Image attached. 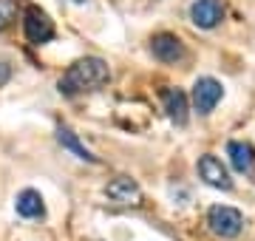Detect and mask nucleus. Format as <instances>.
I'll list each match as a JSON object with an SVG mask.
<instances>
[{
	"label": "nucleus",
	"instance_id": "nucleus-1",
	"mask_svg": "<svg viewBox=\"0 0 255 241\" xmlns=\"http://www.w3.org/2000/svg\"><path fill=\"white\" fill-rule=\"evenodd\" d=\"M108 80H111V68L102 57H82L74 65H68V71L60 77V94L80 97V94L102 88Z\"/></svg>",
	"mask_w": 255,
	"mask_h": 241
},
{
	"label": "nucleus",
	"instance_id": "nucleus-2",
	"mask_svg": "<svg viewBox=\"0 0 255 241\" xmlns=\"http://www.w3.org/2000/svg\"><path fill=\"white\" fill-rule=\"evenodd\" d=\"M207 224L219 239H236V236H241V230H244V216L238 213L236 207L213 204L210 213H207Z\"/></svg>",
	"mask_w": 255,
	"mask_h": 241
},
{
	"label": "nucleus",
	"instance_id": "nucleus-3",
	"mask_svg": "<svg viewBox=\"0 0 255 241\" xmlns=\"http://www.w3.org/2000/svg\"><path fill=\"white\" fill-rule=\"evenodd\" d=\"M23 31H26V40L31 46H43L54 37V23L40 6H28L23 14Z\"/></svg>",
	"mask_w": 255,
	"mask_h": 241
},
{
	"label": "nucleus",
	"instance_id": "nucleus-4",
	"mask_svg": "<svg viewBox=\"0 0 255 241\" xmlns=\"http://www.w3.org/2000/svg\"><path fill=\"white\" fill-rule=\"evenodd\" d=\"M224 97V85L216 77H199L193 83V105L199 114H210Z\"/></svg>",
	"mask_w": 255,
	"mask_h": 241
},
{
	"label": "nucleus",
	"instance_id": "nucleus-5",
	"mask_svg": "<svg viewBox=\"0 0 255 241\" xmlns=\"http://www.w3.org/2000/svg\"><path fill=\"white\" fill-rule=\"evenodd\" d=\"M150 51H153V57L159 60V63H182L184 57H187V48H184V43L176 34H167V31H162V34H153V40H150Z\"/></svg>",
	"mask_w": 255,
	"mask_h": 241
},
{
	"label": "nucleus",
	"instance_id": "nucleus-6",
	"mask_svg": "<svg viewBox=\"0 0 255 241\" xmlns=\"http://www.w3.org/2000/svg\"><path fill=\"white\" fill-rule=\"evenodd\" d=\"M196 170H199V176L204 179L210 187H216V190H233V179H230L227 167L221 165V159H219V156H213V153H204V156L199 159Z\"/></svg>",
	"mask_w": 255,
	"mask_h": 241
},
{
	"label": "nucleus",
	"instance_id": "nucleus-7",
	"mask_svg": "<svg viewBox=\"0 0 255 241\" xmlns=\"http://www.w3.org/2000/svg\"><path fill=\"white\" fill-rule=\"evenodd\" d=\"M224 17V9H221L219 0H193L190 6V20L199 28H216Z\"/></svg>",
	"mask_w": 255,
	"mask_h": 241
},
{
	"label": "nucleus",
	"instance_id": "nucleus-8",
	"mask_svg": "<svg viewBox=\"0 0 255 241\" xmlns=\"http://www.w3.org/2000/svg\"><path fill=\"white\" fill-rule=\"evenodd\" d=\"M14 210H17V216H23V219H40V216H46V204H43V196L37 193V190L26 187V190H20L17 199H14Z\"/></svg>",
	"mask_w": 255,
	"mask_h": 241
},
{
	"label": "nucleus",
	"instance_id": "nucleus-9",
	"mask_svg": "<svg viewBox=\"0 0 255 241\" xmlns=\"http://www.w3.org/2000/svg\"><path fill=\"white\" fill-rule=\"evenodd\" d=\"M164 100V111H167V117L182 128V125H187V94L179 91V88H167V91L162 94Z\"/></svg>",
	"mask_w": 255,
	"mask_h": 241
},
{
	"label": "nucleus",
	"instance_id": "nucleus-10",
	"mask_svg": "<svg viewBox=\"0 0 255 241\" xmlns=\"http://www.w3.org/2000/svg\"><path fill=\"white\" fill-rule=\"evenodd\" d=\"M105 193H108V199H114V202H119V204H136L139 196H142L139 193V185L128 176L114 179V182L105 187Z\"/></svg>",
	"mask_w": 255,
	"mask_h": 241
},
{
	"label": "nucleus",
	"instance_id": "nucleus-11",
	"mask_svg": "<svg viewBox=\"0 0 255 241\" xmlns=\"http://www.w3.org/2000/svg\"><path fill=\"white\" fill-rule=\"evenodd\" d=\"M57 142H60V145H63L65 150H71V153H74L77 159H82V162H91V165H97V162H100V159L94 156L91 150L82 145L80 136H77V133H74V130L68 128V125H60V128H57Z\"/></svg>",
	"mask_w": 255,
	"mask_h": 241
},
{
	"label": "nucleus",
	"instance_id": "nucleus-12",
	"mask_svg": "<svg viewBox=\"0 0 255 241\" xmlns=\"http://www.w3.org/2000/svg\"><path fill=\"white\" fill-rule=\"evenodd\" d=\"M227 156H230V165L236 167L238 173H250L253 165H255V150L250 148L247 142H230Z\"/></svg>",
	"mask_w": 255,
	"mask_h": 241
},
{
	"label": "nucleus",
	"instance_id": "nucleus-13",
	"mask_svg": "<svg viewBox=\"0 0 255 241\" xmlns=\"http://www.w3.org/2000/svg\"><path fill=\"white\" fill-rule=\"evenodd\" d=\"M14 17H17V0H0V31H6Z\"/></svg>",
	"mask_w": 255,
	"mask_h": 241
},
{
	"label": "nucleus",
	"instance_id": "nucleus-14",
	"mask_svg": "<svg viewBox=\"0 0 255 241\" xmlns=\"http://www.w3.org/2000/svg\"><path fill=\"white\" fill-rule=\"evenodd\" d=\"M9 80H11V65L6 60H0V88L9 83Z\"/></svg>",
	"mask_w": 255,
	"mask_h": 241
},
{
	"label": "nucleus",
	"instance_id": "nucleus-15",
	"mask_svg": "<svg viewBox=\"0 0 255 241\" xmlns=\"http://www.w3.org/2000/svg\"><path fill=\"white\" fill-rule=\"evenodd\" d=\"M74 3H85V0H74Z\"/></svg>",
	"mask_w": 255,
	"mask_h": 241
}]
</instances>
